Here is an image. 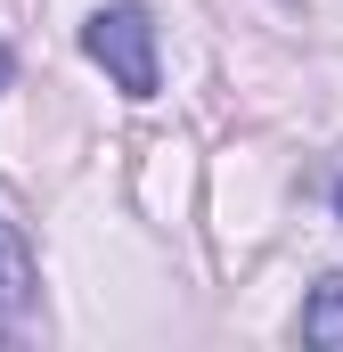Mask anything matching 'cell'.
Masks as SVG:
<instances>
[{
	"label": "cell",
	"instance_id": "obj_1",
	"mask_svg": "<svg viewBox=\"0 0 343 352\" xmlns=\"http://www.w3.org/2000/svg\"><path fill=\"white\" fill-rule=\"evenodd\" d=\"M82 50L106 66V82L123 90V98H156V25H147L139 0L98 8V16L82 25Z\"/></svg>",
	"mask_w": 343,
	"mask_h": 352
},
{
	"label": "cell",
	"instance_id": "obj_4",
	"mask_svg": "<svg viewBox=\"0 0 343 352\" xmlns=\"http://www.w3.org/2000/svg\"><path fill=\"white\" fill-rule=\"evenodd\" d=\"M8 74H16V58H8V41H0V90H8Z\"/></svg>",
	"mask_w": 343,
	"mask_h": 352
},
{
	"label": "cell",
	"instance_id": "obj_2",
	"mask_svg": "<svg viewBox=\"0 0 343 352\" xmlns=\"http://www.w3.org/2000/svg\"><path fill=\"white\" fill-rule=\"evenodd\" d=\"M33 303V246L16 238V221H0V320H16Z\"/></svg>",
	"mask_w": 343,
	"mask_h": 352
},
{
	"label": "cell",
	"instance_id": "obj_3",
	"mask_svg": "<svg viewBox=\"0 0 343 352\" xmlns=\"http://www.w3.org/2000/svg\"><path fill=\"white\" fill-rule=\"evenodd\" d=\"M303 344L343 352V278H319V287H311V303H303Z\"/></svg>",
	"mask_w": 343,
	"mask_h": 352
},
{
	"label": "cell",
	"instance_id": "obj_5",
	"mask_svg": "<svg viewBox=\"0 0 343 352\" xmlns=\"http://www.w3.org/2000/svg\"><path fill=\"white\" fill-rule=\"evenodd\" d=\"M335 213H343V180H335Z\"/></svg>",
	"mask_w": 343,
	"mask_h": 352
}]
</instances>
